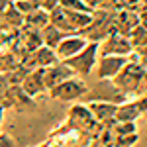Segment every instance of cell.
Listing matches in <instances>:
<instances>
[{
	"mask_svg": "<svg viewBox=\"0 0 147 147\" xmlns=\"http://www.w3.org/2000/svg\"><path fill=\"white\" fill-rule=\"evenodd\" d=\"M98 51H100V43H98V41H88L77 55L65 59V63H67L77 75L88 77V75H92V71H94V67H96Z\"/></svg>",
	"mask_w": 147,
	"mask_h": 147,
	"instance_id": "cell-1",
	"label": "cell"
},
{
	"mask_svg": "<svg viewBox=\"0 0 147 147\" xmlns=\"http://www.w3.org/2000/svg\"><path fill=\"white\" fill-rule=\"evenodd\" d=\"M47 94H49L51 98H55V100L73 102V100H79L82 96H86V94H88V86H86V82L82 79H79V75H75V77H71V79L59 82L57 86L49 88Z\"/></svg>",
	"mask_w": 147,
	"mask_h": 147,
	"instance_id": "cell-2",
	"label": "cell"
},
{
	"mask_svg": "<svg viewBox=\"0 0 147 147\" xmlns=\"http://www.w3.org/2000/svg\"><path fill=\"white\" fill-rule=\"evenodd\" d=\"M134 49V43L129 41V37L124 34H118V32H112L106 39L100 41V51L98 55H122L127 57Z\"/></svg>",
	"mask_w": 147,
	"mask_h": 147,
	"instance_id": "cell-3",
	"label": "cell"
},
{
	"mask_svg": "<svg viewBox=\"0 0 147 147\" xmlns=\"http://www.w3.org/2000/svg\"><path fill=\"white\" fill-rule=\"evenodd\" d=\"M125 65H127V57L98 55V61H96V79L98 80H112Z\"/></svg>",
	"mask_w": 147,
	"mask_h": 147,
	"instance_id": "cell-4",
	"label": "cell"
},
{
	"mask_svg": "<svg viewBox=\"0 0 147 147\" xmlns=\"http://www.w3.org/2000/svg\"><path fill=\"white\" fill-rule=\"evenodd\" d=\"M69 125L75 127L77 131H88V129H94L100 124L94 120L88 106H73L71 112H69Z\"/></svg>",
	"mask_w": 147,
	"mask_h": 147,
	"instance_id": "cell-5",
	"label": "cell"
},
{
	"mask_svg": "<svg viewBox=\"0 0 147 147\" xmlns=\"http://www.w3.org/2000/svg\"><path fill=\"white\" fill-rule=\"evenodd\" d=\"M86 43H88V39L82 37L80 34H67L59 41V45L55 47V53H57V57H59V61H65L69 57L77 55Z\"/></svg>",
	"mask_w": 147,
	"mask_h": 147,
	"instance_id": "cell-6",
	"label": "cell"
},
{
	"mask_svg": "<svg viewBox=\"0 0 147 147\" xmlns=\"http://www.w3.org/2000/svg\"><path fill=\"white\" fill-rule=\"evenodd\" d=\"M22 86L24 90L28 92L32 98H41V96H45L47 94V86H45V80H43V69L37 67V69H32L28 75H26V79L22 80Z\"/></svg>",
	"mask_w": 147,
	"mask_h": 147,
	"instance_id": "cell-7",
	"label": "cell"
},
{
	"mask_svg": "<svg viewBox=\"0 0 147 147\" xmlns=\"http://www.w3.org/2000/svg\"><path fill=\"white\" fill-rule=\"evenodd\" d=\"M75 75H77V73L69 67L65 61H57L55 65L43 69V80H45L47 90H49V88H53V86H57L59 82H63V80L75 77Z\"/></svg>",
	"mask_w": 147,
	"mask_h": 147,
	"instance_id": "cell-8",
	"label": "cell"
},
{
	"mask_svg": "<svg viewBox=\"0 0 147 147\" xmlns=\"http://www.w3.org/2000/svg\"><path fill=\"white\" fill-rule=\"evenodd\" d=\"M86 106H88V110L92 112L94 120L100 125H110L112 124L114 116H116V110H118V104H114V102H104V100L88 102Z\"/></svg>",
	"mask_w": 147,
	"mask_h": 147,
	"instance_id": "cell-9",
	"label": "cell"
},
{
	"mask_svg": "<svg viewBox=\"0 0 147 147\" xmlns=\"http://www.w3.org/2000/svg\"><path fill=\"white\" fill-rule=\"evenodd\" d=\"M0 20L4 24V32H20L24 26V14L10 2V6L0 14Z\"/></svg>",
	"mask_w": 147,
	"mask_h": 147,
	"instance_id": "cell-10",
	"label": "cell"
},
{
	"mask_svg": "<svg viewBox=\"0 0 147 147\" xmlns=\"http://www.w3.org/2000/svg\"><path fill=\"white\" fill-rule=\"evenodd\" d=\"M20 43H22L28 51L34 53L37 47L43 45V39H41V30H35V28H30V26H22L20 28Z\"/></svg>",
	"mask_w": 147,
	"mask_h": 147,
	"instance_id": "cell-11",
	"label": "cell"
},
{
	"mask_svg": "<svg viewBox=\"0 0 147 147\" xmlns=\"http://www.w3.org/2000/svg\"><path fill=\"white\" fill-rule=\"evenodd\" d=\"M141 114L143 112H141V108H139L137 102H122V104H118V110H116L114 120L116 122H136Z\"/></svg>",
	"mask_w": 147,
	"mask_h": 147,
	"instance_id": "cell-12",
	"label": "cell"
},
{
	"mask_svg": "<svg viewBox=\"0 0 147 147\" xmlns=\"http://www.w3.org/2000/svg\"><path fill=\"white\" fill-rule=\"evenodd\" d=\"M32 55H34L35 67H41V69L51 67V65H55L57 61H59V57H57L55 49H51V47H47V45L37 47V49H35Z\"/></svg>",
	"mask_w": 147,
	"mask_h": 147,
	"instance_id": "cell-13",
	"label": "cell"
},
{
	"mask_svg": "<svg viewBox=\"0 0 147 147\" xmlns=\"http://www.w3.org/2000/svg\"><path fill=\"white\" fill-rule=\"evenodd\" d=\"M69 18V24H71V28H73V32L77 34L80 30H84L88 24L92 22V14L94 12H75V10H65Z\"/></svg>",
	"mask_w": 147,
	"mask_h": 147,
	"instance_id": "cell-14",
	"label": "cell"
},
{
	"mask_svg": "<svg viewBox=\"0 0 147 147\" xmlns=\"http://www.w3.org/2000/svg\"><path fill=\"white\" fill-rule=\"evenodd\" d=\"M47 24H49V12L43 10V8H35L34 12L24 16V26H30V28H35V30L45 28Z\"/></svg>",
	"mask_w": 147,
	"mask_h": 147,
	"instance_id": "cell-15",
	"label": "cell"
},
{
	"mask_svg": "<svg viewBox=\"0 0 147 147\" xmlns=\"http://www.w3.org/2000/svg\"><path fill=\"white\" fill-rule=\"evenodd\" d=\"M65 32H61L59 28H55L53 24H47L45 28H41V39H43V45L51 47V49H55L59 45V41L65 37Z\"/></svg>",
	"mask_w": 147,
	"mask_h": 147,
	"instance_id": "cell-16",
	"label": "cell"
},
{
	"mask_svg": "<svg viewBox=\"0 0 147 147\" xmlns=\"http://www.w3.org/2000/svg\"><path fill=\"white\" fill-rule=\"evenodd\" d=\"M49 24H53L55 28H59V30L65 32V34H75L73 28H71V24H69L67 14H65V10H63L61 6H57L55 10L49 12Z\"/></svg>",
	"mask_w": 147,
	"mask_h": 147,
	"instance_id": "cell-17",
	"label": "cell"
},
{
	"mask_svg": "<svg viewBox=\"0 0 147 147\" xmlns=\"http://www.w3.org/2000/svg\"><path fill=\"white\" fill-rule=\"evenodd\" d=\"M59 6L63 10H75V12H94V8H90L86 2L82 0H59Z\"/></svg>",
	"mask_w": 147,
	"mask_h": 147,
	"instance_id": "cell-18",
	"label": "cell"
},
{
	"mask_svg": "<svg viewBox=\"0 0 147 147\" xmlns=\"http://www.w3.org/2000/svg\"><path fill=\"white\" fill-rule=\"evenodd\" d=\"M12 4L22 12L24 16H26V14H30V12H34L35 8H39L37 0H16V2H12Z\"/></svg>",
	"mask_w": 147,
	"mask_h": 147,
	"instance_id": "cell-19",
	"label": "cell"
},
{
	"mask_svg": "<svg viewBox=\"0 0 147 147\" xmlns=\"http://www.w3.org/2000/svg\"><path fill=\"white\" fill-rule=\"evenodd\" d=\"M8 90H10V82L4 73H0V104L4 108H8Z\"/></svg>",
	"mask_w": 147,
	"mask_h": 147,
	"instance_id": "cell-20",
	"label": "cell"
},
{
	"mask_svg": "<svg viewBox=\"0 0 147 147\" xmlns=\"http://www.w3.org/2000/svg\"><path fill=\"white\" fill-rule=\"evenodd\" d=\"M116 129H114V134L116 136H131V134H136V124L134 122H116Z\"/></svg>",
	"mask_w": 147,
	"mask_h": 147,
	"instance_id": "cell-21",
	"label": "cell"
},
{
	"mask_svg": "<svg viewBox=\"0 0 147 147\" xmlns=\"http://www.w3.org/2000/svg\"><path fill=\"white\" fill-rule=\"evenodd\" d=\"M37 4H39V8L51 12V10H55L57 6H59V0H37Z\"/></svg>",
	"mask_w": 147,
	"mask_h": 147,
	"instance_id": "cell-22",
	"label": "cell"
},
{
	"mask_svg": "<svg viewBox=\"0 0 147 147\" xmlns=\"http://www.w3.org/2000/svg\"><path fill=\"white\" fill-rule=\"evenodd\" d=\"M14 139H12L8 134H0V147H14Z\"/></svg>",
	"mask_w": 147,
	"mask_h": 147,
	"instance_id": "cell-23",
	"label": "cell"
},
{
	"mask_svg": "<svg viewBox=\"0 0 147 147\" xmlns=\"http://www.w3.org/2000/svg\"><path fill=\"white\" fill-rule=\"evenodd\" d=\"M8 6H10V0H0V14L6 10Z\"/></svg>",
	"mask_w": 147,
	"mask_h": 147,
	"instance_id": "cell-24",
	"label": "cell"
},
{
	"mask_svg": "<svg viewBox=\"0 0 147 147\" xmlns=\"http://www.w3.org/2000/svg\"><path fill=\"white\" fill-rule=\"evenodd\" d=\"M82 2H86V4H88L90 8H94V10H96V6H98V0H82Z\"/></svg>",
	"mask_w": 147,
	"mask_h": 147,
	"instance_id": "cell-25",
	"label": "cell"
},
{
	"mask_svg": "<svg viewBox=\"0 0 147 147\" xmlns=\"http://www.w3.org/2000/svg\"><path fill=\"white\" fill-rule=\"evenodd\" d=\"M2 114H4V106L0 104V124H2Z\"/></svg>",
	"mask_w": 147,
	"mask_h": 147,
	"instance_id": "cell-26",
	"label": "cell"
},
{
	"mask_svg": "<svg viewBox=\"0 0 147 147\" xmlns=\"http://www.w3.org/2000/svg\"><path fill=\"white\" fill-rule=\"evenodd\" d=\"M0 32H4V24H2V20H0Z\"/></svg>",
	"mask_w": 147,
	"mask_h": 147,
	"instance_id": "cell-27",
	"label": "cell"
},
{
	"mask_svg": "<svg viewBox=\"0 0 147 147\" xmlns=\"http://www.w3.org/2000/svg\"><path fill=\"white\" fill-rule=\"evenodd\" d=\"M10 2H16V0H10Z\"/></svg>",
	"mask_w": 147,
	"mask_h": 147,
	"instance_id": "cell-28",
	"label": "cell"
}]
</instances>
